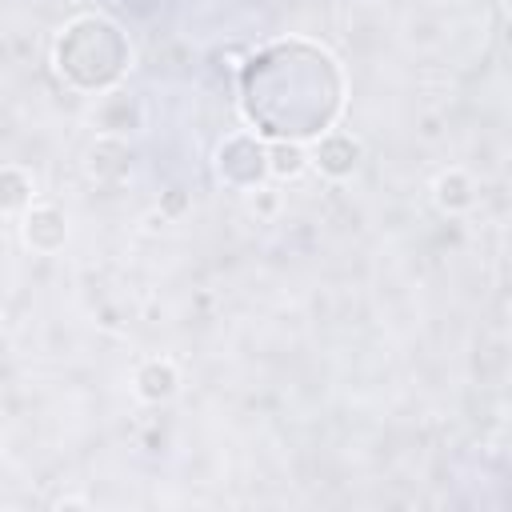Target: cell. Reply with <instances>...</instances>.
Returning <instances> with one entry per match:
<instances>
[{"mask_svg": "<svg viewBox=\"0 0 512 512\" xmlns=\"http://www.w3.org/2000/svg\"><path fill=\"white\" fill-rule=\"evenodd\" d=\"M240 108L256 136L296 144L316 140L336 124L344 108L340 64L308 40L268 44L244 64Z\"/></svg>", "mask_w": 512, "mask_h": 512, "instance_id": "cell-1", "label": "cell"}, {"mask_svg": "<svg viewBox=\"0 0 512 512\" xmlns=\"http://www.w3.org/2000/svg\"><path fill=\"white\" fill-rule=\"evenodd\" d=\"M128 40L108 16H76L56 40V68L80 92H104L128 72Z\"/></svg>", "mask_w": 512, "mask_h": 512, "instance_id": "cell-2", "label": "cell"}, {"mask_svg": "<svg viewBox=\"0 0 512 512\" xmlns=\"http://www.w3.org/2000/svg\"><path fill=\"white\" fill-rule=\"evenodd\" d=\"M216 176L228 188H256L268 176V144L260 136L236 132L216 148Z\"/></svg>", "mask_w": 512, "mask_h": 512, "instance_id": "cell-3", "label": "cell"}, {"mask_svg": "<svg viewBox=\"0 0 512 512\" xmlns=\"http://www.w3.org/2000/svg\"><path fill=\"white\" fill-rule=\"evenodd\" d=\"M308 160H312L324 176L344 180V176H352L356 164H360V144H356L348 132H324V136H316V148H312Z\"/></svg>", "mask_w": 512, "mask_h": 512, "instance_id": "cell-4", "label": "cell"}, {"mask_svg": "<svg viewBox=\"0 0 512 512\" xmlns=\"http://www.w3.org/2000/svg\"><path fill=\"white\" fill-rule=\"evenodd\" d=\"M24 244L28 248H36V252H56V248H64V240H68V220H64V212L60 208H52V204H36V208H28L24 212Z\"/></svg>", "mask_w": 512, "mask_h": 512, "instance_id": "cell-5", "label": "cell"}, {"mask_svg": "<svg viewBox=\"0 0 512 512\" xmlns=\"http://www.w3.org/2000/svg\"><path fill=\"white\" fill-rule=\"evenodd\" d=\"M176 384H180V376H176L172 360H148V364L136 368V392L144 400H152V404L168 400L176 392Z\"/></svg>", "mask_w": 512, "mask_h": 512, "instance_id": "cell-6", "label": "cell"}, {"mask_svg": "<svg viewBox=\"0 0 512 512\" xmlns=\"http://www.w3.org/2000/svg\"><path fill=\"white\" fill-rule=\"evenodd\" d=\"M308 164H312V160H308L304 144H296V140H272V144H268V176L292 180V176H300Z\"/></svg>", "mask_w": 512, "mask_h": 512, "instance_id": "cell-7", "label": "cell"}, {"mask_svg": "<svg viewBox=\"0 0 512 512\" xmlns=\"http://www.w3.org/2000/svg\"><path fill=\"white\" fill-rule=\"evenodd\" d=\"M476 200V188H472V180L464 176V172H444L440 180H436V204L444 208V212H460V208H468Z\"/></svg>", "mask_w": 512, "mask_h": 512, "instance_id": "cell-8", "label": "cell"}, {"mask_svg": "<svg viewBox=\"0 0 512 512\" xmlns=\"http://www.w3.org/2000/svg\"><path fill=\"white\" fill-rule=\"evenodd\" d=\"M32 200V180L20 168H0V212H20Z\"/></svg>", "mask_w": 512, "mask_h": 512, "instance_id": "cell-9", "label": "cell"}]
</instances>
